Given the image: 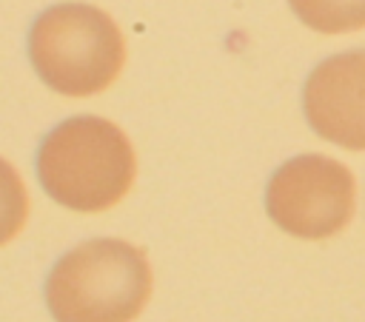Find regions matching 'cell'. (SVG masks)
<instances>
[{"label":"cell","mask_w":365,"mask_h":322,"mask_svg":"<svg viewBox=\"0 0 365 322\" xmlns=\"http://www.w3.org/2000/svg\"><path fill=\"white\" fill-rule=\"evenodd\" d=\"M29 57L40 80L66 97L108 88L123 63L125 40L117 23L88 3H57L29 31Z\"/></svg>","instance_id":"cell-3"},{"label":"cell","mask_w":365,"mask_h":322,"mask_svg":"<svg viewBox=\"0 0 365 322\" xmlns=\"http://www.w3.org/2000/svg\"><path fill=\"white\" fill-rule=\"evenodd\" d=\"M37 174L54 202L80 214H97L128 194L137 157L114 123L86 114L46 134L37 151Z\"/></svg>","instance_id":"cell-1"},{"label":"cell","mask_w":365,"mask_h":322,"mask_svg":"<svg viewBox=\"0 0 365 322\" xmlns=\"http://www.w3.org/2000/svg\"><path fill=\"white\" fill-rule=\"evenodd\" d=\"M302 111L322 140L365 151V48L322 60L305 80Z\"/></svg>","instance_id":"cell-5"},{"label":"cell","mask_w":365,"mask_h":322,"mask_svg":"<svg viewBox=\"0 0 365 322\" xmlns=\"http://www.w3.org/2000/svg\"><path fill=\"white\" fill-rule=\"evenodd\" d=\"M354 208V174L325 154L294 157L268 180L265 211L274 225L291 237L328 239L351 222Z\"/></svg>","instance_id":"cell-4"},{"label":"cell","mask_w":365,"mask_h":322,"mask_svg":"<svg viewBox=\"0 0 365 322\" xmlns=\"http://www.w3.org/2000/svg\"><path fill=\"white\" fill-rule=\"evenodd\" d=\"M294 14L319 34H348L365 28V0H288Z\"/></svg>","instance_id":"cell-6"},{"label":"cell","mask_w":365,"mask_h":322,"mask_svg":"<svg viewBox=\"0 0 365 322\" xmlns=\"http://www.w3.org/2000/svg\"><path fill=\"white\" fill-rule=\"evenodd\" d=\"M29 219V194L9 160L0 157V245L11 242Z\"/></svg>","instance_id":"cell-7"},{"label":"cell","mask_w":365,"mask_h":322,"mask_svg":"<svg viewBox=\"0 0 365 322\" xmlns=\"http://www.w3.org/2000/svg\"><path fill=\"white\" fill-rule=\"evenodd\" d=\"M151 296L143 248L123 239H88L57 259L46 279V305L57 322H131Z\"/></svg>","instance_id":"cell-2"}]
</instances>
